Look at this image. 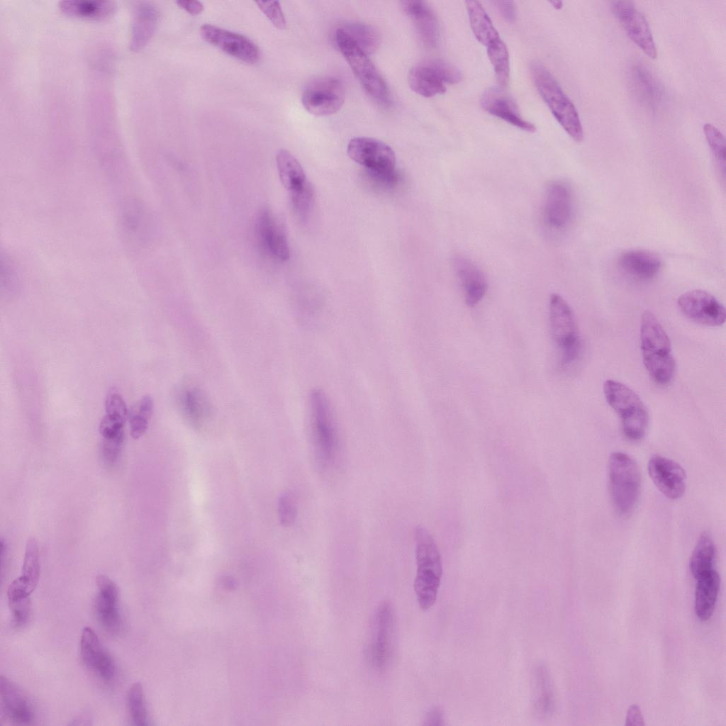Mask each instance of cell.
I'll list each match as a JSON object with an SVG mask.
<instances>
[{"instance_id":"obj_1","label":"cell","mask_w":726,"mask_h":726,"mask_svg":"<svg viewBox=\"0 0 726 726\" xmlns=\"http://www.w3.org/2000/svg\"><path fill=\"white\" fill-rule=\"evenodd\" d=\"M640 336L642 361L647 372L657 383L669 384L676 371L670 339L656 315L649 310L642 314Z\"/></svg>"},{"instance_id":"obj_2","label":"cell","mask_w":726,"mask_h":726,"mask_svg":"<svg viewBox=\"0 0 726 726\" xmlns=\"http://www.w3.org/2000/svg\"><path fill=\"white\" fill-rule=\"evenodd\" d=\"M414 540L417 570L413 588L420 608L427 610L436 601L442 564L435 540L425 527L418 525L415 528Z\"/></svg>"},{"instance_id":"obj_3","label":"cell","mask_w":726,"mask_h":726,"mask_svg":"<svg viewBox=\"0 0 726 726\" xmlns=\"http://www.w3.org/2000/svg\"><path fill=\"white\" fill-rule=\"evenodd\" d=\"M312 444L318 464L323 469L332 466L339 452V436L333 411L325 394L313 390L308 401Z\"/></svg>"},{"instance_id":"obj_4","label":"cell","mask_w":726,"mask_h":726,"mask_svg":"<svg viewBox=\"0 0 726 726\" xmlns=\"http://www.w3.org/2000/svg\"><path fill=\"white\" fill-rule=\"evenodd\" d=\"M530 69L536 88L556 120L573 140L581 142L583 130L574 104L545 67L535 62Z\"/></svg>"},{"instance_id":"obj_5","label":"cell","mask_w":726,"mask_h":726,"mask_svg":"<svg viewBox=\"0 0 726 726\" xmlns=\"http://www.w3.org/2000/svg\"><path fill=\"white\" fill-rule=\"evenodd\" d=\"M603 390L606 401L621 419L625 435L634 441L642 439L648 427L649 415L640 396L627 385L613 379L606 380Z\"/></svg>"},{"instance_id":"obj_6","label":"cell","mask_w":726,"mask_h":726,"mask_svg":"<svg viewBox=\"0 0 726 726\" xmlns=\"http://www.w3.org/2000/svg\"><path fill=\"white\" fill-rule=\"evenodd\" d=\"M549 320L561 365L572 364L581 355V340L574 313L568 302L558 294H552L549 297Z\"/></svg>"},{"instance_id":"obj_7","label":"cell","mask_w":726,"mask_h":726,"mask_svg":"<svg viewBox=\"0 0 726 726\" xmlns=\"http://www.w3.org/2000/svg\"><path fill=\"white\" fill-rule=\"evenodd\" d=\"M609 484L618 513L624 516L629 515L639 498L641 476L638 466L627 454L615 452L610 455Z\"/></svg>"},{"instance_id":"obj_8","label":"cell","mask_w":726,"mask_h":726,"mask_svg":"<svg viewBox=\"0 0 726 726\" xmlns=\"http://www.w3.org/2000/svg\"><path fill=\"white\" fill-rule=\"evenodd\" d=\"M336 42L352 72L366 92L382 104L389 102L386 83L367 55L342 28L336 31Z\"/></svg>"},{"instance_id":"obj_9","label":"cell","mask_w":726,"mask_h":726,"mask_svg":"<svg viewBox=\"0 0 726 726\" xmlns=\"http://www.w3.org/2000/svg\"><path fill=\"white\" fill-rule=\"evenodd\" d=\"M408 79L409 86L414 92L430 98L444 94L447 90V84L460 82L462 74L450 64L432 60L413 67L409 72Z\"/></svg>"},{"instance_id":"obj_10","label":"cell","mask_w":726,"mask_h":726,"mask_svg":"<svg viewBox=\"0 0 726 726\" xmlns=\"http://www.w3.org/2000/svg\"><path fill=\"white\" fill-rule=\"evenodd\" d=\"M395 614L391 603L384 601L378 606L374 617L369 657L373 667L384 671L388 666L393 651Z\"/></svg>"},{"instance_id":"obj_11","label":"cell","mask_w":726,"mask_h":726,"mask_svg":"<svg viewBox=\"0 0 726 726\" xmlns=\"http://www.w3.org/2000/svg\"><path fill=\"white\" fill-rule=\"evenodd\" d=\"M345 89L334 77H322L311 81L302 94V104L310 113L325 116L337 113L343 106Z\"/></svg>"},{"instance_id":"obj_12","label":"cell","mask_w":726,"mask_h":726,"mask_svg":"<svg viewBox=\"0 0 726 726\" xmlns=\"http://www.w3.org/2000/svg\"><path fill=\"white\" fill-rule=\"evenodd\" d=\"M174 399L184 421L194 429L201 428L212 415L213 406L207 393L190 379H185L177 385Z\"/></svg>"},{"instance_id":"obj_13","label":"cell","mask_w":726,"mask_h":726,"mask_svg":"<svg viewBox=\"0 0 726 726\" xmlns=\"http://www.w3.org/2000/svg\"><path fill=\"white\" fill-rule=\"evenodd\" d=\"M348 156L355 162L373 172H391L396 170V155L393 149L384 142L368 137H356L347 145Z\"/></svg>"},{"instance_id":"obj_14","label":"cell","mask_w":726,"mask_h":726,"mask_svg":"<svg viewBox=\"0 0 726 726\" xmlns=\"http://www.w3.org/2000/svg\"><path fill=\"white\" fill-rule=\"evenodd\" d=\"M677 305L680 312L687 318L707 326H720L725 321L724 306L710 293L691 290L681 294Z\"/></svg>"},{"instance_id":"obj_15","label":"cell","mask_w":726,"mask_h":726,"mask_svg":"<svg viewBox=\"0 0 726 726\" xmlns=\"http://www.w3.org/2000/svg\"><path fill=\"white\" fill-rule=\"evenodd\" d=\"M611 8L629 38L650 58H656L657 51L650 27L635 4L630 1H615L611 3Z\"/></svg>"},{"instance_id":"obj_16","label":"cell","mask_w":726,"mask_h":726,"mask_svg":"<svg viewBox=\"0 0 726 726\" xmlns=\"http://www.w3.org/2000/svg\"><path fill=\"white\" fill-rule=\"evenodd\" d=\"M200 32L206 42L239 60L254 64L259 58L257 45L241 34L211 24L201 26Z\"/></svg>"},{"instance_id":"obj_17","label":"cell","mask_w":726,"mask_h":726,"mask_svg":"<svg viewBox=\"0 0 726 726\" xmlns=\"http://www.w3.org/2000/svg\"><path fill=\"white\" fill-rule=\"evenodd\" d=\"M255 231L258 242L267 255L281 262L289 258V247L284 229L269 208L264 207L259 211Z\"/></svg>"},{"instance_id":"obj_18","label":"cell","mask_w":726,"mask_h":726,"mask_svg":"<svg viewBox=\"0 0 726 726\" xmlns=\"http://www.w3.org/2000/svg\"><path fill=\"white\" fill-rule=\"evenodd\" d=\"M542 211L544 221L551 229L562 230L569 224L573 216V196L566 182L555 180L547 185Z\"/></svg>"},{"instance_id":"obj_19","label":"cell","mask_w":726,"mask_h":726,"mask_svg":"<svg viewBox=\"0 0 726 726\" xmlns=\"http://www.w3.org/2000/svg\"><path fill=\"white\" fill-rule=\"evenodd\" d=\"M648 472L655 486L665 496L677 499L683 496L686 472L677 462L659 454L653 455L648 462Z\"/></svg>"},{"instance_id":"obj_20","label":"cell","mask_w":726,"mask_h":726,"mask_svg":"<svg viewBox=\"0 0 726 726\" xmlns=\"http://www.w3.org/2000/svg\"><path fill=\"white\" fill-rule=\"evenodd\" d=\"M81 657L86 666L104 682L112 681L116 676V665L111 655L103 647L97 635L85 627L80 638Z\"/></svg>"},{"instance_id":"obj_21","label":"cell","mask_w":726,"mask_h":726,"mask_svg":"<svg viewBox=\"0 0 726 726\" xmlns=\"http://www.w3.org/2000/svg\"><path fill=\"white\" fill-rule=\"evenodd\" d=\"M1 715L14 725H30L34 720V710L27 696L12 681L1 676L0 679Z\"/></svg>"},{"instance_id":"obj_22","label":"cell","mask_w":726,"mask_h":726,"mask_svg":"<svg viewBox=\"0 0 726 726\" xmlns=\"http://www.w3.org/2000/svg\"><path fill=\"white\" fill-rule=\"evenodd\" d=\"M96 583L98 588L94 601L96 618L105 630L116 633L121 625L118 588L110 578L103 574L97 576Z\"/></svg>"},{"instance_id":"obj_23","label":"cell","mask_w":726,"mask_h":726,"mask_svg":"<svg viewBox=\"0 0 726 726\" xmlns=\"http://www.w3.org/2000/svg\"><path fill=\"white\" fill-rule=\"evenodd\" d=\"M481 104L486 112L513 126L529 133L536 130L534 124L521 116L511 96L501 89L493 87L487 89L482 95Z\"/></svg>"},{"instance_id":"obj_24","label":"cell","mask_w":726,"mask_h":726,"mask_svg":"<svg viewBox=\"0 0 726 726\" xmlns=\"http://www.w3.org/2000/svg\"><path fill=\"white\" fill-rule=\"evenodd\" d=\"M453 266L462 287L466 304L470 307L476 306L488 289L484 272L471 260L461 255L454 257Z\"/></svg>"},{"instance_id":"obj_25","label":"cell","mask_w":726,"mask_h":726,"mask_svg":"<svg viewBox=\"0 0 726 726\" xmlns=\"http://www.w3.org/2000/svg\"><path fill=\"white\" fill-rule=\"evenodd\" d=\"M406 14L413 21L423 43L433 48L437 44L440 30L437 18L426 2L406 0L401 2Z\"/></svg>"},{"instance_id":"obj_26","label":"cell","mask_w":726,"mask_h":726,"mask_svg":"<svg viewBox=\"0 0 726 726\" xmlns=\"http://www.w3.org/2000/svg\"><path fill=\"white\" fill-rule=\"evenodd\" d=\"M620 269L638 281H649L659 273L662 263L655 253L644 250H632L622 253L618 260Z\"/></svg>"},{"instance_id":"obj_27","label":"cell","mask_w":726,"mask_h":726,"mask_svg":"<svg viewBox=\"0 0 726 726\" xmlns=\"http://www.w3.org/2000/svg\"><path fill=\"white\" fill-rule=\"evenodd\" d=\"M145 213L142 203L133 198L124 200L119 206L118 220L121 233L133 245L143 239L146 224Z\"/></svg>"},{"instance_id":"obj_28","label":"cell","mask_w":726,"mask_h":726,"mask_svg":"<svg viewBox=\"0 0 726 726\" xmlns=\"http://www.w3.org/2000/svg\"><path fill=\"white\" fill-rule=\"evenodd\" d=\"M158 17L157 9L150 3L142 2L135 6L129 44L131 50L138 51L146 45L155 33Z\"/></svg>"},{"instance_id":"obj_29","label":"cell","mask_w":726,"mask_h":726,"mask_svg":"<svg viewBox=\"0 0 726 726\" xmlns=\"http://www.w3.org/2000/svg\"><path fill=\"white\" fill-rule=\"evenodd\" d=\"M696 580L695 612L700 620H707L715 609L720 589V576L713 569Z\"/></svg>"},{"instance_id":"obj_30","label":"cell","mask_w":726,"mask_h":726,"mask_svg":"<svg viewBox=\"0 0 726 726\" xmlns=\"http://www.w3.org/2000/svg\"><path fill=\"white\" fill-rule=\"evenodd\" d=\"M59 8L67 16L90 20H105L116 11V4L111 1L66 0L59 3Z\"/></svg>"},{"instance_id":"obj_31","label":"cell","mask_w":726,"mask_h":726,"mask_svg":"<svg viewBox=\"0 0 726 726\" xmlns=\"http://www.w3.org/2000/svg\"><path fill=\"white\" fill-rule=\"evenodd\" d=\"M466 6L472 32L480 43L487 47L501 38L479 1H467Z\"/></svg>"},{"instance_id":"obj_32","label":"cell","mask_w":726,"mask_h":726,"mask_svg":"<svg viewBox=\"0 0 726 726\" xmlns=\"http://www.w3.org/2000/svg\"><path fill=\"white\" fill-rule=\"evenodd\" d=\"M276 161L281 182L289 192L301 187L306 182L302 166L290 152L279 150Z\"/></svg>"},{"instance_id":"obj_33","label":"cell","mask_w":726,"mask_h":726,"mask_svg":"<svg viewBox=\"0 0 726 726\" xmlns=\"http://www.w3.org/2000/svg\"><path fill=\"white\" fill-rule=\"evenodd\" d=\"M715 545L710 535L703 532L690 558L689 568L692 575L698 577L713 569Z\"/></svg>"},{"instance_id":"obj_34","label":"cell","mask_w":726,"mask_h":726,"mask_svg":"<svg viewBox=\"0 0 726 726\" xmlns=\"http://www.w3.org/2000/svg\"><path fill=\"white\" fill-rule=\"evenodd\" d=\"M124 419L105 415L99 425L101 449L109 454L122 451L124 442Z\"/></svg>"},{"instance_id":"obj_35","label":"cell","mask_w":726,"mask_h":726,"mask_svg":"<svg viewBox=\"0 0 726 726\" xmlns=\"http://www.w3.org/2000/svg\"><path fill=\"white\" fill-rule=\"evenodd\" d=\"M535 708L543 717L549 715L554 708V695L550 676L547 668L539 666L535 669Z\"/></svg>"},{"instance_id":"obj_36","label":"cell","mask_w":726,"mask_h":726,"mask_svg":"<svg viewBox=\"0 0 726 726\" xmlns=\"http://www.w3.org/2000/svg\"><path fill=\"white\" fill-rule=\"evenodd\" d=\"M488 57L493 66L496 79L500 85L506 86L509 80L510 62L506 45L498 38L487 47Z\"/></svg>"},{"instance_id":"obj_37","label":"cell","mask_w":726,"mask_h":726,"mask_svg":"<svg viewBox=\"0 0 726 726\" xmlns=\"http://www.w3.org/2000/svg\"><path fill=\"white\" fill-rule=\"evenodd\" d=\"M40 575V554L36 540L28 539L21 574L19 578L33 591L37 586Z\"/></svg>"},{"instance_id":"obj_38","label":"cell","mask_w":726,"mask_h":726,"mask_svg":"<svg viewBox=\"0 0 726 726\" xmlns=\"http://www.w3.org/2000/svg\"><path fill=\"white\" fill-rule=\"evenodd\" d=\"M154 401L151 396H144L130 413V429L131 437L139 439L147 430L152 415Z\"/></svg>"},{"instance_id":"obj_39","label":"cell","mask_w":726,"mask_h":726,"mask_svg":"<svg viewBox=\"0 0 726 726\" xmlns=\"http://www.w3.org/2000/svg\"><path fill=\"white\" fill-rule=\"evenodd\" d=\"M342 28L367 55L373 53L378 48L379 35L370 26L362 23H351Z\"/></svg>"},{"instance_id":"obj_40","label":"cell","mask_w":726,"mask_h":726,"mask_svg":"<svg viewBox=\"0 0 726 726\" xmlns=\"http://www.w3.org/2000/svg\"><path fill=\"white\" fill-rule=\"evenodd\" d=\"M20 286V275L15 261L11 255L1 252V288L6 295L16 294Z\"/></svg>"},{"instance_id":"obj_41","label":"cell","mask_w":726,"mask_h":726,"mask_svg":"<svg viewBox=\"0 0 726 726\" xmlns=\"http://www.w3.org/2000/svg\"><path fill=\"white\" fill-rule=\"evenodd\" d=\"M128 707L131 720L135 725H147V717L144 692L140 683H135L128 692Z\"/></svg>"},{"instance_id":"obj_42","label":"cell","mask_w":726,"mask_h":726,"mask_svg":"<svg viewBox=\"0 0 726 726\" xmlns=\"http://www.w3.org/2000/svg\"><path fill=\"white\" fill-rule=\"evenodd\" d=\"M290 196L294 213L300 219L306 218L310 212L313 197L311 184L306 181L301 187L290 191Z\"/></svg>"},{"instance_id":"obj_43","label":"cell","mask_w":726,"mask_h":726,"mask_svg":"<svg viewBox=\"0 0 726 726\" xmlns=\"http://www.w3.org/2000/svg\"><path fill=\"white\" fill-rule=\"evenodd\" d=\"M703 131L711 152L724 173L725 169V141L724 135L715 126L709 123L703 125Z\"/></svg>"},{"instance_id":"obj_44","label":"cell","mask_w":726,"mask_h":726,"mask_svg":"<svg viewBox=\"0 0 726 726\" xmlns=\"http://www.w3.org/2000/svg\"><path fill=\"white\" fill-rule=\"evenodd\" d=\"M632 74L641 94L650 103L654 102L657 99L658 91L651 74L642 66L635 67Z\"/></svg>"},{"instance_id":"obj_45","label":"cell","mask_w":726,"mask_h":726,"mask_svg":"<svg viewBox=\"0 0 726 726\" xmlns=\"http://www.w3.org/2000/svg\"><path fill=\"white\" fill-rule=\"evenodd\" d=\"M279 517L281 524L289 527L295 522L297 509L294 496L290 493H284L279 499Z\"/></svg>"},{"instance_id":"obj_46","label":"cell","mask_w":726,"mask_h":726,"mask_svg":"<svg viewBox=\"0 0 726 726\" xmlns=\"http://www.w3.org/2000/svg\"><path fill=\"white\" fill-rule=\"evenodd\" d=\"M9 604L14 626L22 627L26 625L29 621L31 613V604L29 597L9 601Z\"/></svg>"},{"instance_id":"obj_47","label":"cell","mask_w":726,"mask_h":726,"mask_svg":"<svg viewBox=\"0 0 726 726\" xmlns=\"http://www.w3.org/2000/svg\"><path fill=\"white\" fill-rule=\"evenodd\" d=\"M255 3L275 27L279 29H284L286 28V19L279 1H255Z\"/></svg>"},{"instance_id":"obj_48","label":"cell","mask_w":726,"mask_h":726,"mask_svg":"<svg viewBox=\"0 0 726 726\" xmlns=\"http://www.w3.org/2000/svg\"><path fill=\"white\" fill-rule=\"evenodd\" d=\"M106 414L125 420L128 409L122 396L113 389L108 393L105 402Z\"/></svg>"},{"instance_id":"obj_49","label":"cell","mask_w":726,"mask_h":726,"mask_svg":"<svg viewBox=\"0 0 726 726\" xmlns=\"http://www.w3.org/2000/svg\"><path fill=\"white\" fill-rule=\"evenodd\" d=\"M369 177L376 184L384 187H391L395 185L398 180V174L396 171L391 172H373L367 171Z\"/></svg>"},{"instance_id":"obj_50","label":"cell","mask_w":726,"mask_h":726,"mask_svg":"<svg viewBox=\"0 0 726 726\" xmlns=\"http://www.w3.org/2000/svg\"><path fill=\"white\" fill-rule=\"evenodd\" d=\"M493 4L503 18L508 22H514L516 18V10L512 1H495Z\"/></svg>"},{"instance_id":"obj_51","label":"cell","mask_w":726,"mask_h":726,"mask_svg":"<svg viewBox=\"0 0 726 726\" xmlns=\"http://www.w3.org/2000/svg\"><path fill=\"white\" fill-rule=\"evenodd\" d=\"M626 725H644V718L640 708L637 705H632L629 708L626 717Z\"/></svg>"},{"instance_id":"obj_52","label":"cell","mask_w":726,"mask_h":726,"mask_svg":"<svg viewBox=\"0 0 726 726\" xmlns=\"http://www.w3.org/2000/svg\"><path fill=\"white\" fill-rule=\"evenodd\" d=\"M177 4L191 15L196 16L203 10V6L199 1H177Z\"/></svg>"},{"instance_id":"obj_53","label":"cell","mask_w":726,"mask_h":726,"mask_svg":"<svg viewBox=\"0 0 726 726\" xmlns=\"http://www.w3.org/2000/svg\"><path fill=\"white\" fill-rule=\"evenodd\" d=\"M425 725H442L443 715L442 713L438 708H433L430 710L425 715L424 723Z\"/></svg>"},{"instance_id":"obj_54","label":"cell","mask_w":726,"mask_h":726,"mask_svg":"<svg viewBox=\"0 0 726 726\" xmlns=\"http://www.w3.org/2000/svg\"><path fill=\"white\" fill-rule=\"evenodd\" d=\"M551 5L556 9L559 10L562 9L563 2L562 1H549Z\"/></svg>"}]
</instances>
